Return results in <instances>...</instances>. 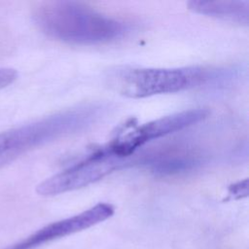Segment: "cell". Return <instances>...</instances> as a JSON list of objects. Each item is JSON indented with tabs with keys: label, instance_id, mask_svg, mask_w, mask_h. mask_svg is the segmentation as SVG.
Segmentation results:
<instances>
[{
	"label": "cell",
	"instance_id": "6da1fadb",
	"mask_svg": "<svg viewBox=\"0 0 249 249\" xmlns=\"http://www.w3.org/2000/svg\"><path fill=\"white\" fill-rule=\"evenodd\" d=\"M33 20L47 36L80 45L112 42L131 30L130 24L74 1L42 3L34 10Z\"/></svg>",
	"mask_w": 249,
	"mask_h": 249
},
{
	"label": "cell",
	"instance_id": "7a4b0ae2",
	"mask_svg": "<svg viewBox=\"0 0 249 249\" xmlns=\"http://www.w3.org/2000/svg\"><path fill=\"white\" fill-rule=\"evenodd\" d=\"M108 109L101 103L82 105L0 132V168L35 148L90 127Z\"/></svg>",
	"mask_w": 249,
	"mask_h": 249
},
{
	"label": "cell",
	"instance_id": "3957f363",
	"mask_svg": "<svg viewBox=\"0 0 249 249\" xmlns=\"http://www.w3.org/2000/svg\"><path fill=\"white\" fill-rule=\"evenodd\" d=\"M229 71L200 66L182 68L120 67L112 70L109 85L130 98H144L157 94L174 93L194 89L225 77Z\"/></svg>",
	"mask_w": 249,
	"mask_h": 249
},
{
	"label": "cell",
	"instance_id": "277c9868",
	"mask_svg": "<svg viewBox=\"0 0 249 249\" xmlns=\"http://www.w3.org/2000/svg\"><path fill=\"white\" fill-rule=\"evenodd\" d=\"M128 163V160L114 156L103 148L85 160L46 179L37 187V193L52 196L87 187Z\"/></svg>",
	"mask_w": 249,
	"mask_h": 249
},
{
	"label": "cell",
	"instance_id": "5b68a950",
	"mask_svg": "<svg viewBox=\"0 0 249 249\" xmlns=\"http://www.w3.org/2000/svg\"><path fill=\"white\" fill-rule=\"evenodd\" d=\"M208 115V110L198 108L160 117L119 135L103 148L114 156L125 159L148 142L197 124L206 119Z\"/></svg>",
	"mask_w": 249,
	"mask_h": 249
},
{
	"label": "cell",
	"instance_id": "8992f818",
	"mask_svg": "<svg viewBox=\"0 0 249 249\" xmlns=\"http://www.w3.org/2000/svg\"><path fill=\"white\" fill-rule=\"evenodd\" d=\"M188 7L194 13L227 20L239 25L249 23V2L244 0L190 1Z\"/></svg>",
	"mask_w": 249,
	"mask_h": 249
},
{
	"label": "cell",
	"instance_id": "52a82bcc",
	"mask_svg": "<svg viewBox=\"0 0 249 249\" xmlns=\"http://www.w3.org/2000/svg\"><path fill=\"white\" fill-rule=\"evenodd\" d=\"M153 173L170 175L196 168L201 163L200 158L189 152H170L150 154L139 160Z\"/></svg>",
	"mask_w": 249,
	"mask_h": 249
},
{
	"label": "cell",
	"instance_id": "ba28073f",
	"mask_svg": "<svg viewBox=\"0 0 249 249\" xmlns=\"http://www.w3.org/2000/svg\"><path fill=\"white\" fill-rule=\"evenodd\" d=\"M18 78V72L13 68H0V89L13 84Z\"/></svg>",
	"mask_w": 249,
	"mask_h": 249
}]
</instances>
